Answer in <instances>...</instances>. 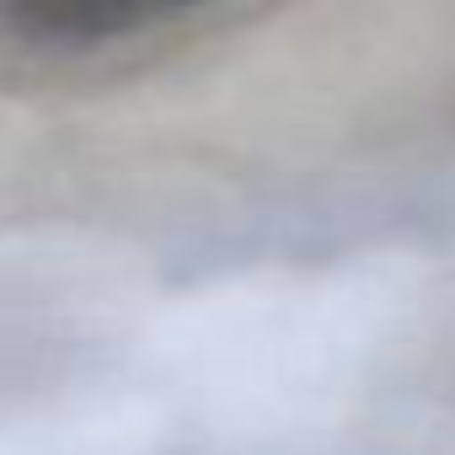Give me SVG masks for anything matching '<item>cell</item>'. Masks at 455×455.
<instances>
[{"instance_id":"cell-1","label":"cell","mask_w":455,"mask_h":455,"mask_svg":"<svg viewBox=\"0 0 455 455\" xmlns=\"http://www.w3.org/2000/svg\"><path fill=\"white\" fill-rule=\"evenodd\" d=\"M258 22L247 6H22L0 0V97H102Z\"/></svg>"}]
</instances>
